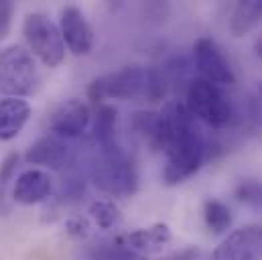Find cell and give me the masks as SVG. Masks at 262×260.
<instances>
[{"label":"cell","instance_id":"obj_1","mask_svg":"<svg viewBox=\"0 0 262 260\" xmlns=\"http://www.w3.org/2000/svg\"><path fill=\"white\" fill-rule=\"evenodd\" d=\"M155 148L167 157L163 181L179 185L193 177L209 159V142L193 114L181 102H167L159 112V134Z\"/></svg>","mask_w":262,"mask_h":260},{"label":"cell","instance_id":"obj_2","mask_svg":"<svg viewBox=\"0 0 262 260\" xmlns=\"http://www.w3.org/2000/svg\"><path fill=\"white\" fill-rule=\"evenodd\" d=\"M165 96V79L152 67L126 65L118 71L96 77L88 88V98L96 104L104 100L124 102H161Z\"/></svg>","mask_w":262,"mask_h":260},{"label":"cell","instance_id":"obj_3","mask_svg":"<svg viewBox=\"0 0 262 260\" xmlns=\"http://www.w3.org/2000/svg\"><path fill=\"white\" fill-rule=\"evenodd\" d=\"M90 175H92L94 185L102 193L110 195V197L124 199V197L134 195L138 189L136 167L132 165V161L124 157L120 148L100 153L92 163Z\"/></svg>","mask_w":262,"mask_h":260},{"label":"cell","instance_id":"obj_4","mask_svg":"<svg viewBox=\"0 0 262 260\" xmlns=\"http://www.w3.org/2000/svg\"><path fill=\"white\" fill-rule=\"evenodd\" d=\"M23 35L31 55L39 57L41 63L55 69L66 59V43L59 27L45 12H29L23 23Z\"/></svg>","mask_w":262,"mask_h":260},{"label":"cell","instance_id":"obj_5","mask_svg":"<svg viewBox=\"0 0 262 260\" xmlns=\"http://www.w3.org/2000/svg\"><path fill=\"white\" fill-rule=\"evenodd\" d=\"M185 106L193 114L195 120H201L213 128L228 126L236 116L232 100L222 92L220 85L209 83L205 79L191 81V85L187 90Z\"/></svg>","mask_w":262,"mask_h":260},{"label":"cell","instance_id":"obj_6","mask_svg":"<svg viewBox=\"0 0 262 260\" xmlns=\"http://www.w3.org/2000/svg\"><path fill=\"white\" fill-rule=\"evenodd\" d=\"M37 85V67L31 51L12 45L0 53V90L6 98L29 96Z\"/></svg>","mask_w":262,"mask_h":260},{"label":"cell","instance_id":"obj_7","mask_svg":"<svg viewBox=\"0 0 262 260\" xmlns=\"http://www.w3.org/2000/svg\"><path fill=\"white\" fill-rule=\"evenodd\" d=\"M193 59L201 79L215 85H232L236 83V73L222 47L211 37H199L193 45Z\"/></svg>","mask_w":262,"mask_h":260},{"label":"cell","instance_id":"obj_8","mask_svg":"<svg viewBox=\"0 0 262 260\" xmlns=\"http://www.w3.org/2000/svg\"><path fill=\"white\" fill-rule=\"evenodd\" d=\"M209 260H262V226H244L230 232Z\"/></svg>","mask_w":262,"mask_h":260},{"label":"cell","instance_id":"obj_9","mask_svg":"<svg viewBox=\"0 0 262 260\" xmlns=\"http://www.w3.org/2000/svg\"><path fill=\"white\" fill-rule=\"evenodd\" d=\"M90 124H92V110L88 108L85 102L77 98H69L66 102H61L49 118L51 134L63 140L79 138L81 134H85Z\"/></svg>","mask_w":262,"mask_h":260},{"label":"cell","instance_id":"obj_10","mask_svg":"<svg viewBox=\"0 0 262 260\" xmlns=\"http://www.w3.org/2000/svg\"><path fill=\"white\" fill-rule=\"evenodd\" d=\"M59 31H61L66 47L73 55H88V53H92V49L96 45V37H94L92 25L88 23L85 14L77 6L61 8Z\"/></svg>","mask_w":262,"mask_h":260},{"label":"cell","instance_id":"obj_11","mask_svg":"<svg viewBox=\"0 0 262 260\" xmlns=\"http://www.w3.org/2000/svg\"><path fill=\"white\" fill-rule=\"evenodd\" d=\"M25 161L29 165L61 171L71 161V148L67 146L63 138H59L55 134H47V136H41L37 142H33L29 146V150L25 155Z\"/></svg>","mask_w":262,"mask_h":260},{"label":"cell","instance_id":"obj_12","mask_svg":"<svg viewBox=\"0 0 262 260\" xmlns=\"http://www.w3.org/2000/svg\"><path fill=\"white\" fill-rule=\"evenodd\" d=\"M51 191H53V183L45 171L27 169L16 177L12 197L20 205H35V203L45 201L51 195Z\"/></svg>","mask_w":262,"mask_h":260},{"label":"cell","instance_id":"obj_13","mask_svg":"<svg viewBox=\"0 0 262 260\" xmlns=\"http://www.w3.org/2000/svg\"><path fill=\"white\" fill-rule=\"evenodd\" d=\"M173 238L169 224L157 222L148 228H138L122 238V242L136 254H157L161 252Z\"/></svg>","mask_w":262,"mask_h":260},{"label":"cell","instance_id":"obj_14","mask_svg":"<svg viewBox=\"0 0 262 260\" xmlns=\"http://www.w3.org/2000/svg\"><path fill=\"white\" fill-rule=\"evenodd\" d=\"M31 118V106L23 98L0 100V140H12Z\"/></svg>","mask_w":262,"mask_h":260},{"label":"cell","instance_id":"obj_15","mask_svg":"<svg viewBox=\"0 0 262 260\" xmlns=\"http://www.w3.org/2000/svg\"><path fill=\"white\" fill-rule=\"evenodd\" d=\"M92 136L100 153L120 148L116 144V108L110 104H98L92 122Z\"/></svg>","mask_w":262,"mask_h":260},{"label":"cell","instance_id":"obj_16","mask_svg":"<svg viewBox=\"0 0 262 260\" xmlns=\"http://www.w3.org/2000/svg\"><path fill=\"white\" fill-rule=\"evenodd\" d=\"M262 20V0H242L234 6L230 31L234 37H244Z\"/></svg>","mask_w":262,"mask_h":260},{"label":"cell","instance_id":"obj_17","mask_svg":"<svg viewBox=\"0 0 262 260\" xmlns=\"http://www.w3.org/2000/svg\"><path fill=\"white\" fill-rule=\"evenodd\" d=\"M203 220L209 232L213 234H226L232 226V211L230 207L220 199H207L203 203Z\"/></svg>","mask_w":262,"mask_h":260},{"label":"cell","instance_id":"obj_18","mask_svg":"<svg viewBox=\"0 0 262 260\" xmlns=\"http://www.w3.org/2000/svg\"><path fill=\"white\" fill-rule=\"evenodd\" d=\"M85 260H140V256L132 252L122 240H116V242H100L92 246L85 254Z\"/></svg>","mask_w":262,"mask_h":260},{"label":"cell","instance_id":"obj_19","mask_svg":"<svg viewBox=\"0 0 262 260\" xmlns=\"http://www.w3.org/2000/svg\"><path fill=\"white\" fill-rule=\"evenodd\" d=\"M88 213H90V218L94 220V224L100 230H112V228H116L122 222L120 209L110 199H98V201H94L90 205Z\"/></svg>","mask_w":262,"mask_h":260},{"label":"cell","instance_id":"obj_20","mask_svg":"<svg viewBox=\"0 0 262 260\" xmlns=\"http://www.w3.org/2000/svg\"><path fill=\"white\" fill-rule=\"evenodd\" d=\"M18 153H10L4 157V161L0 163V215H6L10 205L6 201V193H8V185L16 173V167H18Z\"/></svg>","mask_w":262,"mask_h":260},{"label":"cell","instance_id":"obj_21","mask_svg":"<svg viewBox=\"0 0 262 260\" xmlns=\"http://www.w3.org/2000/svg\"><path fill=\"white\" fill-rule=\"evenodd\" d=\"M236 199L246 207L262 213V181L258 179H242L236 185Z\"/></svg>","mask_w":262,"mask_h":260},{"label":"cell","instance_id":"obj_22","mask_svg":"<svg viewBox=\"0 0 262 260\" xmlns=\"http://www.w3.org/2000/svg\"><path fill=\"white\" fill-rule=\"evenodd\" d=\"M132 128L150 146H155L157 134H159V112H136L132 118Z\"/></svg>","mask_w":262,"mask_h":260},{"label":"cell","instance_id":"obj_23","mask_svg":"<svg viewBox=\"0 0 262 260\" xmlns=\"http://www.w3.org/2000/svg\"><path fill=\"white\" fill-rule=\"evenodd\" d=\"M16 6L10 0H0V41L8 37L12 29V18H14Z\"/></svg>","mask_w":262,"mask_h":260},{"label":"cell","instance_id":"obj_24","mask_svg":"<svg viewBox=\"0 0 262 260\" xmlns=\"http://www.w3.org/2000/svg\"><path fill=\"white\" fill-rule=\"evenodd\" d=\"M67 234L73 238H85L90 234V224L83 218H71L67 222Z\"/></svg>","mask_w":262,"mask_h":260},{"label":"cell","instance_id":"obj_25","mask_svg":"<svg viewBox=\"0 0 262 260\" xmlns=\"http://www.w3.org/2000/svg\"><path fill=\"white\" fill-rule=\"evenodd\" d=\"M167 260H203V252L199 248H183L179 252H175L173 256H169Z\"/></svg>","mask_w":262,"mask_h":260},{"label":"cell","instance_id":"obj_26","mask_svg":"<svg viewBox=\"0 0 262 260\" xmlns=\"http://www.w3.org/2000/svg\"><path fill=\"white\" fill-rule=\"evenodd\" d=\"M254 51H256V55L262 59V37L256 39V43H254Z\"/></svg>","mask_w":262,"mask_h":260},{"label":"cell","instance_id":"obj_27","mask_svg":"<svg viewBox=\"0 0 262 260\" xmlns=\"http://www.w3.org/2000/svg\"><path fill=\"white\" fill-rule=\"evenodd\" d=\"M258 94H260V96H262V81H260V83H258Z\"/></svg>","mask_w":262,"mask_h":260}]
</instances>
